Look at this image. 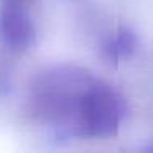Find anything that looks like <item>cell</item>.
<instances>
[{
	"label": "cell",
	"mask_w": 153,
	"mask_h": 153,
	"mask_svg": "<svg viewBox=\"0 0 153 153\" xmlns=\"http://www.w3.org/2000/svg\"><path fill=\"white\" fill-rule=\"evenodd\" d=\"M82 115L94 133H110L117 125L115 100L105 91H94L84 99Z\"/></svg>",
	"instance_id": "1"
}]
</instances>
